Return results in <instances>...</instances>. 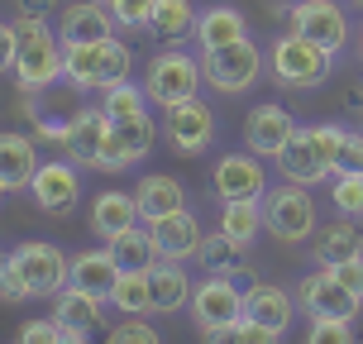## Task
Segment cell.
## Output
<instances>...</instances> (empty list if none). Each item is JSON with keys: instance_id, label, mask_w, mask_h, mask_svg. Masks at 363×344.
<instances>
[{"instance_id": "cell-14", "label": "cell", "mask_w": 363, "mask_h": 344, "mask_svg": "<svg viewBox=\"0 0 363 344\" xmlns=\"http://www.w3.org/2000/svg\"><path fill=\"white\" fill-rule=\"evenodd\" d=\"M110 139V115L101 106H82L62 129V158L77 167H96L101 172V153Z\"/></svg>"}, {"instance_id": "cell-10", "label": "cell", "mask_w": 363, "mask_h": 344, "mask_svg": "<svg viewBox=\"0 0 363 344\" xmlns=\"http://www.w3.org/2000/svg\"><path fill=\"white\" fill-rule=\"evenodd\" d=\"M291 29L301 38H311V43H320L325 53H345L349 43V10L340 5V0H296L291 5Z\"/></svg>"}, {"instance_id": "cell-42", "label": "cell", "mask_w": 363, "mask_h": 344, "mask_svg": "<svg viewBox=\"0 0 363 344\" xmlns=\"http://www.w3.org/2000/svg\"><path fill=\"white\" fill-rule=\"evenodd\" d=\"M244 344H282V330H268V326H258V321L244 316Z\"/></svg>"}, {"instance_id": "cell-40", "label": "cell", "mask_w": 363, "mask_h": 344, "mask_svg": "<svg viewBox=\"0 0 363 344\" xmlns=\"http://www.w3.org/2000/svg\"><path fill=\"white\" fill-rule=\"evenodd\" d=\"M15 57H19V29L15 19L10 24L0 19V72H15Z\"/></svg>"}, {"instance_id": "cell-8", "label": "cell", "mask_w": 363, "mask_h": 344, "mask_svg": "<svg viewBox=\"0 0 363 344\" xmlns=\"http://www.w3.org/2000/svg\"><path fill=\"white\" fill-rule=\"evenodd\" d=\"M216 134H220V120H216V110L206 106L201 96L163 110V139H167L172 153H182V158H201L206 148L216 144Z\"/></svg>"}, {"instance_id": "cell-22", "label": "cell", "mask_w": 363, "mask_h": 344, "mask_svg": "<svg viewBox=\"0 0 363 344\" xmlns=\"http://www.w3.org/2000/svg\"><path fill=\"white\" fill-rule=\"evenodd\" d=\"M115 282H120V263L110 258V249H82V254H72V272H67V287L91 292V296L110 301Z\"/></svg>"}, {"instance_id": "cell-45", "label": "cell", "mask_w": 363, "mask_h": 344, "mask_svg": "<svg viewBox=\"0 0 363 344\" xmlns=\"http://www.w3.org/2000/svg\"><path fill=\"white\" fill-rule=\"evenodd\" d=\"M62 344H91L86 330H62Z\"/></svg>"}, {"instance_id": "cell-19", "label": "cell", "mask_w": 363, "mask_h": 344, "mask_svg": "<svg viewBox=\"0 0 363 344\" xmlns=\"http://www.w3.org/2000/svg\"><path fill=\"white\" fill-rule=\"evenodd\" d=\"M296 311H301V306H296V296H291L287 287H277V282H249V287H244V316L258 321V326L282 330V335H287V326H291Z\"/></svg>"}, {"instance_id": "cell-7", "label": "cell", "mask_w": 363, "mask_h": 344, "mask_svg": "<svg viewBox=\"0 0 363 344\" xmlns=\"http://www.w3.org/2000/svg\"><path fill=\"white\" fill-rule=\"evenodd\" d=\"M258 72H263V48H258L254 38H239L230 48L201 53V77H206V87L220 91V96H244V91L258 82Z\"/></svg>"}, {"instance_id": "cell-43", "label": "cell", "mask_w": 363, "mask_h": 344, "mask_svg": "<svg viewBox=\"0 0 363 344\" xmlns=\"http://www.w3.org/2000/svg\"><path fill=\"white\" fill-rule=\"evenodd\" d=\"M206 344H244V316L230 321V326H220V330H206Z\"/></svg>"}, {"instance_id": "cell-1", "label": "cell", "mask_w": 363, "mask_h": 344, "mask_svg": "<svg viewBox=\"0 0 363 344\" xmlns=\"http://www.w3.org/2000/svg\"><path fill=\"white\" fill-rule=\"evenodd\" d=\"M134 53L120 38H96V43H62V82L86 96H106L110 87L129 82Z\"/></svg>"}, {"instance_id": "cell-6", "label": "cell", "mask_w": 363, "mask_h": 344, "mask_svg": "<svg viewBox=\"0 0 363 344\" xmlns=\"http://www.w3.org/2000/svg\"><path fill=\"white\" fill-rule=\"evenodd\" d=\"M5 268L19 277L24 296H57L67 287V272H72V258L62 254L48 239H24L19 249H10Z\"/></svg>"}, {"instance_id": "cell-29", "label": "cell", "mask_w": 363, "mask_h": 344, "mask_svg": "<svg viewBox=\"0 0 363 344\" xmlns=\"http://www.w3.org/2000/svg\"><path fill=\"white\" fill-rule=\"evenodd\" d=\"M196 263L206 272H220V277H239V272H249V244H239V239L230 235H206L201 239V254Z\"/></svg>"}, {"instance_id": "cell-39", "label": "cell", "mask_w": 363, "mask_h": 344, "mask_svg": "<svg viewBox=\"0 0 363 344\" xmlns=\"http://www.w3.org/2000/svg\"><path fill=\"white\" fill-rule=\"evenodd\" d=\"M15 344H62V326L57 316H43V321H24L15 335Z\"/></svg>"}, {"instance_id": "cell-38", "label": "cell", "mask_w": 363, "mask_h": 344, "mask_svg": "<svg viewBox=\"0 0 363 344\" xmlns=\"http://www.w3.org/2000/svg\"><path fill=\"white\" fill-rule=\"evenodd\" d=\"M153 5H158V0H106V10L115 15V24H125V29H148Z\"/></svg>"}, {"instance_id": "cell-27", "label": "cell", "mask_w": 363, "mask_h": 344, "mask_svg": "<svg viewBox=\"0 0 363 344\" xmlns=\"http://www.w3.org/2000/svg\"><path fill=\"white\" fill-rule=\"evenodd\" d=\"M38 163H43V158H38V148H34L29 134H15V129H5V134H0V177H5L10 192L29 187L34 172H38Z\"/></svg>"}, {"instance_id": "cell-31", "label": "cell", "mask_w": 363, "mask_h": 344, "mask_svg": "<svg viewBox=\"0 0 363 344\" xmlns=\"http://www.w3.org/2000/svg\"><path fill=\"white\" fill-rule=\"evenodd\" d=\"M106 249H110V258L120 263V272H134V268H153L158 263V244H153V230H125V235H115V239H106Z\"/></svg>"}, {"instance_id": "cell-13", "label": "cell", "mask_w": 363, "mask_h": 344, "mask_svg": "<svg viewBox=\"0 0 363 344\" xmlns=\"http://www.w3.org/2000/svg\"><path fill=\"white\" fill-rule=\"evenodd\" d=\"M296 306L306 311L311 321L315 316H330V321H354L359 316V296L335 277V268H315V272H306L301 282H296Z\"/></svg>"}, {"instance_id": "cell-12", "label": "cell", "mask_w": 363, "mask_h": 344, "mask_svg": "<svg viewBox=\"0 0 363 344\" xmlns=\"http://www.w3.org/2000/svg\"><path fill=\"white\" fill-rule=\"evenodd\" d=\"M29 196L43 216H72L77 201H82V167L67 158H43L29 182Z\"/></svg>"}, {"instance_id": "cell-48", "label": "cell", "mask_w": 363, "mask_h": 344, "mask_svg": "<svg viewBox=\"0 0 363 344\" xmlns=\"http://www.w3.org/2000/svg\"><path fill=\"white\" fill-rule=\"evenodd\" d=\"M359 57H363V34H359Z\"/></svg>"}, {"instance_id": "cell-23", "label": "cell", "mask_w": 363, "mask_h": 344, "mask_svg": "<svg viewBox=\"0 0 363 344\" xmlns=\"http://www.w3.org/2000/svg\"><path fill=\"white\" fill-rule=\"evenodd\" d=\"M134 201H139L144 225H153V220L172 216V211H186V187H182L177 177H167V172H148V177H139V187H134Z\"/></svg>"}, {"instance_id": "cell-30", "label": "cell", "mask_w": 363, "mask_h": 344, "mask_svg": "<svg viewBox=\"0 0 363 344\" xmlns=\"http://www.w3.org/2000/svg\"><path fill=\"white\" fill-rule=\"evenodd\" d=\"M101 296H91V292H77V287H62L53 296V316H57V326L62 330H96L101 326Z\"/></svg>"}, {"instance_id": "cell-32", "label": "cell", "mask_w": 363, "mask_h": 344, "mask_svg": "<svg viewBox=\"0 0 363 344\" xmlns=\"http://www.w3.org/2000/svg\"><path fill=\"white\" fill-rule=\"evenodd\" d=\"M216 230L230 235V239H239V244H254L258 230H263V201H225Z\"/></svg>"}, {"instance_id": "cell-34", "label": "cell", "mask_w": 363, "mask_h": 344, "mask_svg": "<svg viewBox=\"0 0 363 344\" xmlns=\"http://www.w3.org/2000/svg\"><path fill=\"white\" fill-rule=\"evenodd\" d=\"M330 206L349 220H363V167H349V172L330 177Z\"/></svg>"}, {"instance_id": "cell-26", "label": "cell", "mask_w": 363, "mask_h": 344, "mask_svg": "<svg viewBox=\"0 0 363 344\" xmlns=\"http://www.w3.org/2000/svg\"><path fill=\"white\" fill-rule=\"evenodd\" d=\"M239 38H249V19L239 15L235 5H206L196 15V43L201 53H211V48H230Z\"/></svg>"}, {"instance_id": "cell-33", "label": "cell", "mask_w": 363, "mask_h": 344, "mask_svg": "<svg viewBox=\"0 0 363 344\" xmlns=\"http://www.w3.org/2000/svg\"><path fill=\"white\" fill-rule=\"evenodd\" d=\"M110 306L120 316H153V292H148V272L134 268V272H120V282L110 292Z\"/></svg>"}, {"instance_id": "cell-2", "label": "cell", "mask_w": 363, "mask_h": 344, "mask_svg": "<svg viewBox=\"0 0 363 344\" xmlns=\"http://www.w3.org/2000/svg\"><path fill=\"white\" fill-rule=\"evenodd\" d=\"M19 29V57H15V82L24 96H38L53 82H62V34L38 15H15Z\"/></svg>"}, {"instance_id": "cell-41", "label": "cell", "mask_w": 363, "mask_h": 344, "mask_svg": "<svg viewBox=\"0 0 363 344\" xmlns=\"http://www.w3.org/2000/svg\"><path fill=\"white\" fill-rule=\"evenodd\" d=\"M335 277H340V282H345V287L363 301V254L349 258V263H340V268H335Z\"/></svg>"}, {"instance_id": "cell-47", "label": "cell", "mask_w": 363, "mask_h": 344, "mask_svg": "<svg viewBox=\"0 0 363 344\" xmlns=\"http://www.w3.org/2000/svg\"><path fill=\"white\" fill-rule=\"evenodd\" d=\"M5 258H10V254H0V272H5Z\"/></svg>"}, {"instance_id": "cell-20", "label": "cell", "mask_w": 363, "mask_h": 344, "mask_svg": "<svg viewBox=\"0 0 363 344\" xmlns=\"http://www.w3.org/2000/svg\"><path fill=\"white\" fill-rule=\"evenodd\" d=\"M148 292H153V316H172V311L191 306V272L182 268L177 258H158L153 268H148Z\"/></svg>"}, {"instance_id": "cell-17", "label": "cell", "mask_w": 363, "mask_h": 344, "mask_svg": "<svg viewBox=\"0 0 363 344\" xmlns=\"http://www.w3.org/2000/svg\"><path fill=\"white\" fill-rule=\"evenodd\" d=\"M291 134H296V120H291V110H282L277 101L254 106L249 120H244V139H249V148H254V153H268V158H277V153L287 148Z\"/></svg>"}, {"instance_id": "cell-49", "label": "cell", "mask_w": 363, "mask_h": 344, "mask_svg": "<svg viewBox=\"0 0 363 344\" xmlns=\"http://www.w3.org/2000/svg\"><path fill=\"white\" fill-rule=\"evenodd\" d=\"M354 5H363V0H354Z\"/></svg>"}, {"instance_id": "cell-21", "label": "cell", "mask_w": 363, "mask_h": 344, "mask_svg": "<svg viewBox=\"0 0 363 344\" xmlns=\"http://www.w3.org/2000/svg\"><path fill=\"white\" fill-rule=\"evenodd\" d=\"M62 43H96V38H115V15L106 10V0H72L62 10L57 24Z\"/></svg>"}, {"instance_id": "cell-18", "label": "cell", "mask_w": 363, "mask_h": 344, "mask_svg": "<svg viewBox=\"0 0 363 344\" xmlns=\"http://www.w3.org/2000/svg\"><path fill=\"white\" fill-rule=\"evenodd\" d=\"M148 230H153L158 258H177V263H186V258H196V254H201V239H206V230H201L196 211H172V216L153 220Z\"/></svg>"}, {"instance_id": "cell-35", "label": "cell", "mask_w": 363, "mask_h": 344, "mask_svg": "<svg viewBox=\"0 0 363 344\" xmlns=\"http://www.w3.org/2000/svg\"><path fill=\"white\" fill-rule=\"evenodd\" d=\"M101 110H106L110 120H129V115H144L148 110V91L134 87V82H120V87H110L101 96Z\"/></svg>"}, {"instance_id": "cell-46", "label": "cell", "mask_w": 363, "mask_h": 344, "mask_svg": "<svg viewBox=\"0 0 363 344\" xmlns=\"http://www.w3.org/2000/svg\"><path fill=\"white\" fill-rule=\"evenodd\" d=\"M5 196H10V187H5V177H0V206H5Z\"/></svg>"}, {"instance_id": "cell-3", "label": "cell", "mask_w": 363, "mask_h": 344, "mask_svg": "<svg viewBox=\"0 0 363 344\" xmlns=\"http://www.w3.org/2000/svg\"><path fill=\"white\" fill-rule=\"evenodd\" d=\"M263 230L282 244H306L315 230H320V211H315V196L301 182H282V187H268L263 196Z\"/></svg>"}, {"instance_id": "cell-24", "label": "cell", "mask_w": 363, "mask_h": 344, "mask_svg": "<svg viewBox=\"0 0 363 344\" xmlns=\"http://www.w3.org/2000/svg\"><path fill=\"white\" fill-rule=\"evenodd\" d=\"M311 254H315V263H320V268H340V263H349V258H359V254H363V230H359V220L340 216L335 225L315 230Z\"/></svg>"}, {"instance_id": "cell-44", "label": "cell", "mask_w": 363, "mask_h": 344, "mask_svg": "<svg viewBox=\"0 0 363 344\" xmlns=\"http://www.w3.org/2000/svg\"><path fill=\"white\" fill-rule=\"evenodd\" d=\"M53 5H57V0H15V15H38V19H48V15H53Z\"/></svg>"}, {"instance_id": "cell-11", "label": "cell", "mask_w": 363, "mask_h": 344, "mask_svg": "<svg viewBox=\"0 0 363 344\" xmlns=\"http://www.w3.org/2000/svg\"><path fill=\"white\" fill-rule=\"evenodd\" d=\"M191 321H196V330L206 335V330H220L230 326V321H239L244 316V287H239V277H220V272H206L196 282V292H191Z\"/></svg>"}, {"instance_id": "cell-9", "label": "cell", "mask_w": 363, "mask_h": 344, "mask_svg": "<svg viewBox=\"0 0 363 344\" xmlns=\"http://www.w3.org/2000/svg\"><path fill=\"white\" fill-rule=\"evenodd\" d=\"M158 144V125L153 115H129V120H110V139H106V153H101V172H129L139 167L153 153Z\"/></svg>"}, {"instance_id": "cell-25", "label": "cell", "mask_w": 363, "mask_h": 344, "mask_svg": "<svg viewBox=\"0 0 363 344\" xmlns=\"http://www.w3.org/2000/svg\"><path fill=\"white\" fill-rule=\"evenodd\" d=\"M196 5L191 0H158L148 15V34L158 38L163 48H182L186 38H196Z\"/></svg>"}, {"instance_id": "cell-15", "label": "cell", "mask_w": 363, "mask_h": 344, "mask_svg": "<svg viewBox=\"0 0 363 344\" xmlns=\"http://www.w3.org/2000/svg\"><path fill=\"white\" fill-rule=\"evenodd\" d=\"M211 192L220 201H263L268 196V167L258 153H225L211 172Z\"/></svg>"}, {"instance_id": "cell-4", "label": "cell", "mask_w": 363, "mask_h": 344, "mask_svg": "<svg viewBox=\"0 0 363 344\" xmlns=\"http://www.w3.org/2000/svg\"><path fill=\"white\" fill-rule=\"evenodd\" d=\"M201 87H206V77H201V57L182 53V48H163V53L148 57V67H144L148 106L172 110V106H182V101L201 96Z\"/></svg>"}, {"instance_id": "cell-28", "label": "cell", "mask_w": 363, "mask_h": 344, "mask_svg": "<svg viewBox=\"0 0 363 344\" xmlns=\"http://www.w3.org/2000/svg\"><path fill=\"white\" fill-rule=\"evenodd\" d=\"M139 201H134V192H101L96 196V206H91V230L101 239H115L125 235V230H134L139 225Z\"/></svg>"}, {"instance_id": "cell-36", "label": "cell", "mask_w": 363, "mask_h": 344, "mask_svg": "<svg viewBox=\"0 0 363 344\" xmlns=\"http://www.w3.org/2000/svg\"><path fill=\"white\" fill-rule=\"evenodd\" d=\"M301 344H354V321H330V316H315L306 326V340Z\"/></svg>"}, {"instance_id": "cell-5", "label": "cell", "mask_w": 363, "mask_h": 344, "mask_svg": "<svg viewBox=\"0 0 363 344\" xmlns=\"http://www.w3.org/2000/svg\"><path fill=\"white\" fill-rule=\"evenodd\" d=\"M330 57L335 53H325L320 43H311V38H301L296 29H287L282 38H272L268 67H272V82H277V87L315 91L330 77Z\"/></svg>"}, {"instance_id": "cell-16", "label": "cell", "mask_w": 363, "mask_h": 344, "mask_svg": "<svg viewBox=\"0 0 363 344\" xmlns=\"http://www.w3.org/2000/svg\"><path fill=\"white\" fill-rule=\"evenodd\" d=\"M272 163H277L282 182H301V187H320L325 177H335V167H330V158L320 153V144H315L311 129H296L287 139V148H282Z\"/></svg>"}, {"instance_id": "cell-37", "label": "cell", "mask_w": 363, "mask_h": 344, "mask_svg": "<svg viewBox=\"0 0 363 344\" xmlns=\"http://www.w3.org/2000/svg\"><path fill=\"white\" fill-rule=\"evenodd\" d=\"M106 344H163V335L148 326L144 316H125L120 326L110 330V340H106Z\"/></svg>"}]
</instances>
